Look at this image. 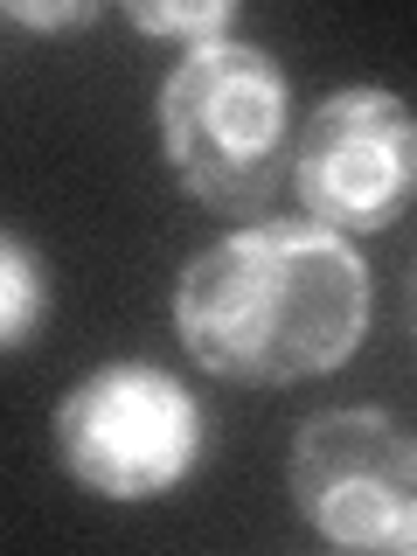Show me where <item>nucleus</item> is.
I'll use <instances>...</instances> for the list:
<instances>
[{"label":"nucleus","mask_w":417,"mask_h":556,"mask_svg":"<svg viewBox=\"0 0 417 556\" xmlns=\"http://www.w3.org/2000/svg\"><path fill=\"white\" fill-rule=\"evenodd\" d=\"M369 265L320 223H237L174 278V334L195 369L278 390L341 369L369 334Z\"/></svg>","instance_id":"1"},{"label":"nucleus","mask_w":417,"mask_h":556,"mask_svg":"<svg viewBox=\"0 0 417 556\" xmlns=\"http://www.w3.org/2000/svg\"><path fill=\"white\" fill-rule=\"evenodd\" d=\"M161 161L188 202L223 223H265L271 195L292 181V84L265 42L216 35L181 49L153 98Z\"/></svg>","instance_id":"2"},{"label":"nucleus","mask_w":417,"mask_h":556,"mask_svg":"<svg viewBox=\"0 0 417 556\" xmlns=\"http://www.w3.org/2000/svg\"><path fill=\"white\" fill-rule=\"evenodd\" d=\"M208 417L181 376L161 362H98L91 376L70 382L56 404V459L63 473L98 501L139 508V501L174 494L202 466Z\"/></svg>","instance_id":"3"},{"label":"nucleus","mask_w":417,"mask_h":556,"mask_svg":"<svg viewBox=\"0 0 417 556\" xmlns=\"http://www.w3.org/2000/svg\"><path fill=\"white\" fill-rule=\"evenodd\" d=\"M286 494L334 549H417V431L390 410H320L292 431Z\"/></svg>","instance_id":"4"},{"label":"nucleus","mask_w":417,"mask_h":556,"mask_svg":"<svg viewBox=\"0 0 417 556\" xmlns=\"http://www.w3.org/2000/svg\"><path fill=\"white\" fill-rule=\"evenodd\" d=\"M292 188L306 223L376 237L417 202V112L382 84H341L306 112L292 139Z\"/></svg>","instance_id":"5"},{"label":"nucleus","mask_w":417,"mask_h":556,"mask_svg":"<svg viewBox=\"0 0 417 556\" xmlns=\"http://www.w3.org/2000/svg\"><path fill=\"white\" fill-rule=\"evenodd\" d=\"M49 320V265L22 230H0V348L22 355Z\"/></svg>","instance_id":"6"},{"label":"nucleus","mask_w":417,"mask_h":556,"mask_svg":"<svg viewBox=\"0 0 417 556\" xmlns=\"http://www.w3.org/2000/svg\"><path fill=\"white\" fill-rule=\"evenodd\" d=\"M118 14H126L139 35H174L181 49L216 42V35H230V22H237L230 0H126Z\"/></svg>","instance_id":"7"},{"label":"nucleus","mask_w":417,"mask_h":556,"mask_svg":"<svg viewBox=\"0 0 417 556\" xmlns=\"http://www.w3.org/2000/svg\"><path fill=\"white\" fill-rule=\"evenodd\" d=\"M14 28H91L98 0H8Z\"/></svg>","instance_id":"8"},{"label":"nucleus","mask_w":417,"mask_h":556,"mask_svg":"<svg viewBox=\"0 0 417 556\" xmlns=\"http://www.w3.org/2000/svg\"><path fill=\"white\" fill-rule=\"evenodd\" d=\"M410 300H417V286H410Z\"/></svg>","instance_id":"9"}]
</instances>
